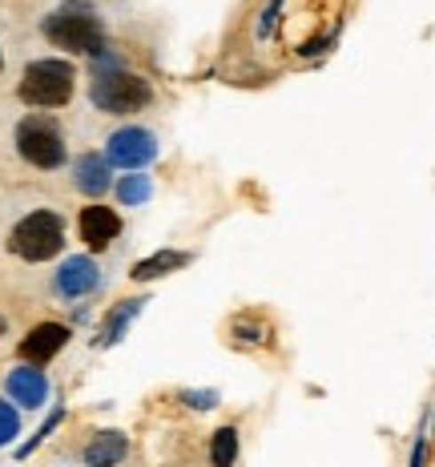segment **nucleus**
Listing matches in <instances>:
<instances>
[{
	"instance_id": "f257e3e1",
	"label": "nucleus",
	"mask_w": 435,
	"mask_h": 467,
	"mask_svg": "<svg viewBox=\"0 0 435 467\" xmlns=\"http://www.w3.org/2000/svg\"><path fill=\"white\" fill-rule=\"evenodd\" d=\"M41 33L65 52H85V57L105 52V25L85 0H65L61 9H52L41 20Z\"/></svg>"
},
{
	"instance_id": "f03ea898",
	"label": "nucleus",
	"mask_w": 435,
	"mask_h": 467,
	"mask_svg": "<svg viewBox=\"0 0 435 467\" xmlns=\"http://www.w3.org/2000/svg\"><path fill=\"white\" fill-rule=\"evenodd\" d=\"M73 85H77V69H73L69 61H61V57H41V61H33L25 69L17 93H20V101L33 105V109H61L73 97Z\"/></svg>"
},
{
	"instance_id": "7ed1b4c3",
	"label": "nucleus",
	"mask_w": 435,
	"mask_h": 467,
	"mask_svg": "<svg viewBox=\"0 0 435 467\" xmlns=\"http://www.w3.org/2000/svg\"><path fill=\"white\" fill-rule=\"evenodd\" d=\"M9 250L25 262H49L65 250V218L57 210H33L9 234Z\"/></svg>"
},
{
	"instance_id": "20e7f679",
	"label": "nucleus",
	"mask_w": 435,
	"mask_h": 467,
	"mask_svg": "<svg viewBox=\"0 0 435 467\" xmlns=\"http://www.w3.org/2000/svg\"><path fill=\"white\" fill-rule=\"evenodd\" d=\"M17 154L36 170H61L65 157H69L61 125L52 122L49 113H28L17 125Z\"/></svg>"
},
{
	"instance_id": "39448f33",
	"label": "nucleus",
	"mask_w": 435,
	"mask_h": 467,
	"mask_svg": "<svg viewBox=\"0 0 435 467\" xmlns=\"http://www.w3.org/2000/svg\"><path fill=\"white\" fill-rule=\"evenodd\" d=\"M93 105L101 113H114V117H125V113H138L154 101V89H149L146 77L138 73H125V69H109V73H97L93 89H89Z\"/></svg>"
},
{
	"instance_id": "423d86ee",
	"label": "nucleus",
	"mask_w": 435,
	"mask_h": 467,
	"mask_svg": "<svg viewBox=\"0 0 435 467\" xmlns=\"http://www.w3.org/2000/svg\"><path fill=\"white\" fill-rule=\"evenodd\" d=\"M157 157V138L141 125H125V130L109 133L105 141V162L117 165V170H141Z\"/></svg>"
},
{
	"instance_id": "0eeeda50",
	"label": "nucleus",
	"mask_w": 435,
	"mask_h": 467,
	"mask_svg": "<svg viewBox=\"0 0 435 467\" xmlns=\"http://www.w3.org/2000/svg\"><path fill=\"white\" fill-rule=\"evenodd\" d=\"M97 286H101V266L89 254H73V258H65L57 266V295L85 298V295H93Z\"/></svg>"
},
{
	"instance_id": "6e6552de",
	"label": "nucleus",
	"mask_w": 435,
	"mask_h": 467,
	"mask_svg": "<svg viewBox=\"0 0 435 467\" xmlns=\"http://www.w3.org/2000/svg\"><path fill=\"white\" fill-rule=\"evenodd\" d=\"M4 391H9V403L33 411V407H44V399H49V379H44L41 367L20 363V367H12V371H9Z\"/></svg>"
},
{
	"instance_id": "1a4fd4ad",
	"label": "nucleus",
	"mask_w": 435,
	"mask_h": 467,
	"mask_svg": "<svg viewBox=\"0 0 435 467\" xmlns=\"http://www.w3.org/2000/svg\"><path fill=\"white\" fill-rule=\"evenodd\" d=\"M65 343H69V327H65V322H41V327L28 330V338H20V359L41 367V363H49L57 351H65Z\"/></svg>"
},
{
	"instance_id": "9d476101",
	"label": "nucleus",
	"mask_w": 435,
	"mask_h": 467,
	"mask_svg": "<svg viewBox=\"0 0 435 467\" xmlns=\"http://www.w3.org/2000/svg\"><path fill=\"white\" fill-rule=\"evenodd\" d=\"M77 230H81V242H85L89 250H105V246L122 234V218L109 206H85L77 218Z\"/></svg>"
},
{
	"instance_id": "9b49d317",
	"label": "nucleus",
	"mask_w": 435,
	"mask_h": 467,
	"mask_svg": "<svg viewBox=\"0 0 435 467\" xmlns=\"http://www.w3.org/2000/svg\"><path fill=\"white\" fill-rule=\"evenodd\" d=\"M73 186H77L81 194H89V198H101V194L114 186V173H109L105 154H81L77 162H73Z\"/></svg>"
},
{
	"instance_id": "f8f14e48",
	"label": "nucleus",
	"mask_w": 435,
	"mask_h": 467,
	"mask_svg": "<svg viewBox=\"0 0 435 467\" xmlns=\"http://www.w3.org/2000/svg\"><path fill=\"white\" fill-rule=\"evenodd\" d=\"M130 455V439L122 431H97L93 443L85 447V463L89 467H117Z\"/></svg>"
},
{
	"instance_id": "ddd939ff",
	"label": "nucleus",
	"mask_w": 435,
	"mask_h": 467,
	"mask_svg": "<svg viewBox=\"0 0 435 467\" xmlns=\"http://www.w3.org/2000/svg\"><path fill=\"white\" fill-rule=\"evenodd\" d=\"M141 306H146V298H130V303H122L117 311H109V319H105V327H101V338H97V346H114V343H122L125 327H130V322L141 314Z\"/></svg>"
},
{
	"instance_id": "4468645a",
	"label": "nucleus",
	"mask_w": 435,
	"mask_h": 467,
	"mask_svg": "<svg viewBox=\"0 0 435 467\" xmlns=\"http://www.w3.org/2000/svg\"><path fill=\"white\" fill-rule=\"evenodd\" d=\"M186 262H190V254H182V250H157L154 258L133 266V282H154V278L170 274V270H182Z\"/></svg>"
},
{
	"instance_id": "2eb2a0df",
	"label": "nucleus",
	"mask_w": 435,
	"mask_h": 467,
	"mask_svg": "<svg viewBox=\"0 0 435 467\" xmlns=\"http://www.w3.org/2000/svg\"><path fill=\"white\" fill-rule=\"evenodd\" d=\"M238 459V431L234 427H218L210 439V463L214 467H234Z\"/></svg>"
},
{
	"instance_id": "dca6fc26",
	"label": "nucleus",
	"mask_w": 435,
	"mask_h": 467,
	"mask_svg": "<svg viewBox=\"0 0 435 467\" xmlns=\"http://www.w3.org/2000/svg\"><path fill=\"white\" fill-rule=\"evenodd\" d=\"M149 194H154V186H149L146 173H130V178L117 182V202L122 206H141V202H149Z\"/></svg>"
},
{
	"instance_id": "f3484780",
	"label": "nucleus",
	"mask_w": 435,
	"mask_h": 467,
	"mask_svg": "<svg viewBox=\"0 0 435 467\" xmlns=\"http://www.w3.org/2000/svg\"><path fill=\"white\" fill-rule=\"evenodd\" d=\"M17 431H20V411H17V403L0 399V447H9V443L17 439Z\"/></svg>"
},
{
	"instance_id": "a211bd4d",
	"label": "nucleus",
	"mask_w": 435,
	"mask_h": 467,
	"mask_svg": "<svg viewBox=\"0 0 435 467\" xmlns=\"http://www.w3.org/2000/svg\"><path fill=\"white\" fill-rule=\"evenodd\" d=\"M61 419H65V411H61V407H57V411H52V416H49V419H44V423H41V431H36V435H33V439H28V443H25V447H20V451H17V455H20V459H25V455H33V451H36V447H41V443H44V439H49V435H52V431H57V423H61Z\"/></svg>"
},
{
	"instance_id": "6ab92c4d",
	"label": "nucleus",
	"mask_w": 435,
	"mask_h": 467,
	"mask_svg": "<svg viewBox=\"0 0 435 467\" xmlns=\"http://www.w3.org/2000/svg\"><path fill=\"white\" fill-rule=\"evenodd\" d=\"M182 403H190L194 411H210L218 407V391H182Z\"/></svg>"
},
{
	"instance_id": "aec40b11",
	"label": "nucleus",
	"mask_w": 435,
	"mask_h": 467,
	"mask_svg": "<svg viewBox=\"0 0 435 467\" xmlns=\"http://www.w3.org/2000/svg\"><path fill=\"white\" fill-rule=\"evenodd\" d=\"M234 335H238V343H262V327H254V322H242V319L234 322Z\"/></svg>"
},
{
	"instance_id": "412c9836",
	"label": "nucleus",
	"mask_w": 435,
	"mask_h": 467,
	"mask_svg": "<svg viewBox=\"0 0 435 467\" xmlns=\"http://www.w3.org/2000/svg\"><path fill=\"white\" fill-rule=\"evenodd\" d=\"M4 327H9V322H4V319H0V335H4Z\"/></svg>"
},
{
	"instance_id": "4be33fe9",
	"label": "nucleus",
	"mask_w": 435,
	"mask_h": 467,
	"mask_svg": "<svg viewBox=\"0 0 435 467\" xmlns=\"http://www.w3.org/2000/svg\"><path fill=\"white\" fill-rule=\"evenodd\" d=\"M0 69H4V52H0Z\"/></svg>"
}]
</instances>
